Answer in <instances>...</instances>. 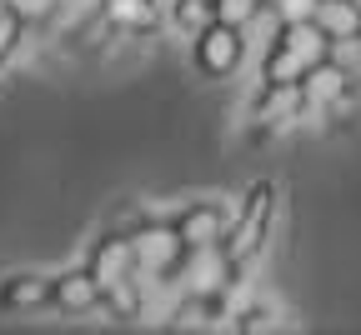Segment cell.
Wrapping results in <instances>:
<instances>
[{
	"label": "cell",
	"mask_w": 361,
	"mask_h": 335,
	"mask_svg": "<svg viewBox=\"0 0 361 335\" xmlns=\"http://www.w3.org/2000/svg\"><path fill=\"white\" fill-rule=\"evenodd\" d=\"M236 56H241V45H236V30H231V25H216V30L201 35V65H206V70L226 75V70L236 65Z\"/></svg>",
	"instance_id": "6da1fadb"
},
{
	"label": "cell",
	"mask_w": 361,
	"mask_h": 335,
	"mask_svg": "<svg viewBox=\"0 0 361 335\" xmlns=\"http://www.w3.org/2000/svg\"><path fill=\"white\" fill-rule=\"evenodd\" d=\"M351 30H356V35H361V11H356V25H351Z\"/></svg>",
	"instance_id": "7a4b0ae2"
}]
</instances>
